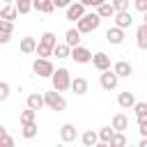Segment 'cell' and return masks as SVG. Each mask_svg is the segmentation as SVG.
<instances>
[{"mask_svg": "<svg viewBox=\"0 0 147 147\" xmlns=\"http://www.w3.org/2000/svg\"><path fill=\"white\" fill-rule=\"evenodd\" d=\"M14 32V21L0 18V34H11Z\"/></svg>", "mask_w": 147, "mask_h": 147, "instance_id": "32", "label": "cell"}, {"mask_svg": "<svg viewBox=\"0 0 147 147\" xmlns=\"http://www.w3.org/2000/svg\"><path fill=\"white\" fill-rule=\"evenodd\" d=\"M133 110H136V117L138 119H147V101H136L133 103Z\"/></svg>", "mask_w": 147, "mask_h": 147, "instance_id": "26", "label": "cell"}, {"mask_svg": "<svg viewBox=\"0 0 147 147\" xmlns=\"http://www.w3.org/2000/svg\"><path fill=\"white\" fill-rule=\"evenodd\" d=\"M80 142H83L85 147H94V145L99 142V133H96V131H92V129H87V131L80 136Z\"/></svg>", "mask_w": 147, "mask_h": 147, "instance_id": "21", "label": "cell"}, {"mask_svg": "<svg viewBox=\"0 0 147 147\" xmlns=\"http://www.w3.org/2000/svg\"><path fill=\"white\" fill-rule=\"evenodd\" d=\"M34 48H37V39H34V37H23V39H21V53H23V55L34 53Z\"/></svg>", "mask_w": 147, "mask_h": 147, "instance_id": "20", "label": "cell"}, {"mask_svg": "<svg viewBox=\"0 0 147 147\" xmlns=\"http://www.w3.org/2000/svg\"><path fill=\"white\" fill-rule=\"evenodd\" d=\"M96 14H99L101 18H110V16H115V7H113V2H101V5L96 7Z\"/></svg>", "mask_w": 147, "mask_h": 147, "instance_id": "22", "label": "cell"}, {"mask_svg": "<svg viewBox=\"0 0 147 147\" xmlns=\"http://www.w3.org/2000/svg\"><path fill=\"white\" fill-rule=\"evenodd\" d=\"M25 103H28V108H32V110H41V108H44V94H39V92L28 94Z\"/></svg>", "mask_w": 147, "mask_h": 147, "instance_id": "15", "label": "cell"}, {"mask_svg": "<svg viewBox=\"0 0 147 147\" xmlns=\"http://www.w3.org/2000/svg\"><path fill=\"white\" fill-rule=\"evenodd\" d=\"M32 9H37L41 14H51L55 9V5H53V0H32Z\"/></svg>", "mask_w": 147, "mask_h": 147, "instance_id": "19", "label": "cell"}, {"mask_svg": "<svg viewBox=\"0 0 147 147\" xmlns=\"http://www.w3.org/2000/svg\"><path fill=\"white\" fill-rule=\"evenodd\" d=\"M113 133H115L113 126H101V129H99V142H101V145H108L110 138H113Z\"/></svg>", "mask_w": 147, "mask_h": 147, "instance_id": "25", "label": "cell"}, {"mask_svg": "<svg viewBox=\"0 0 147 147\" xmlns=\"http://www.w3.org/2000/svg\"><path fill=\"white\" fill-rule=\"evenodd\" d=\"M142 14H145V21H142V23H147V11H142Z\"/></svg>", "mask_w": 147, "mask_h": 147, "instance_id": "44", "label": "cell"}, {"mask_svg": "<svg viewBox=\"0 0 147 147\" xmlns=\"http://www.w3.org/2000/svg\"><path fill=\"white\" fill-rule=\"evenodd\" d=\"M69 53H71V48H69L67 44H55V46H53V55H55L57 60H64V57H69Z\"/></svg>", "mask_w": 147, "mask_h": 147, "instance_id": "24", "label": "cell"}, {"mask_svg": "<svg viewBox=\"0 0 147 147\" xmlns=\"http://www.w3.org/2000/svg\"><path fill=\"white\" fill-rule=\"evenodd\" d=\"M64 9H67V18H69L71 23L78 21V18L85 14V5H83V2H71V5H67Z\"/></svg>", "mask_w": 147, "mask_h": 147, "instance_id": "7", "label": "cell"}, {"mask_svg": "<svg viewBox=\"0 0 147 147\" xmlns=\"http://www.w3.org/2000/svg\"><path fill=\"white\" fill-rule=\"evenodd\" d=\"M11 145H14V138H11V136L0 138V147H11Z\"/></svg>", "mask_w": 147, "mask_h": 147, "instance_id": "37", "label": "cell"}, {"mask_svg": "<svg viewBox=\"0 0 147 147\" xmlns=\"http://www.w3.org/2000/svg\"><path fill=\"white\" fill-rule=\"evenodd\" d=\"M34 136H37V124H34V122L23 124V138H25V140H30V138H34Z\"/></svg>", "mask_w": 147, "mask_h": 147, "instance_id": "31", "label": "cell"}, {"mask_svg": "<svg viewBox=\"0 0 147 147\" xmlns=\"http://www.w3.org/2000/svg\"><path fill=\"white\" fill-rule=\"evenodd\" d=\"M5 136H7V129H5L2 124H0V138H5Z\"/></svg>", "mask_w": 147, "mask_h": 147, "instance_id": "42", "label": "cell"}, {"mask_svg": "<svg viewBox=\"0 0 147 147\" xmlns=\"http://www.w3.org/2000/svg\"><path fill=\"white\" fill-rule=\"evenodd\" d=\"M53 5L55 7H67V5H71V0H53Z\"/></svg>", "mask_w": 147, "mask_h": 147, "instance_id": "40", "label": "cell"}, {"mask_svg": "<svg viewBox=\"0 0 147 147\" xmlns=\"http://www.w3.org/2000/svg\"><path fill=\"white\" fill-rule=\"evenodd\" d=\"M133 7L138 11H147V0H133Z\"/></svg>", "mask_w": 147, "mask_h": 147, "instance_id": "36", "label": "cell"}, {"mask_svg": "<svg viewBox=\"0 0 147 147\" xmlns=\"http://www.w3.org/2000/svg\"><path fill=\"white\" fill-rule=\"evenodd\" d=\"M0 18H7V21H16V18H18V9H16L14 5H5V7L0 9Z\"/></svg>", "mask_w": 147, "mask_h": 147, "instance_id": "23", "label": "cell"}, {"mask_svg": "<svg viewBox=\"0 0 147 147\" xmlns=\"http://www.w3.org/2000/svg\"><path fill=\"white\" fill-rule=\"evenodd\" d=\"M51 80H53V90H57V92H67V90L71 87V74H69V69H64V67L55 69V71L51 74Z\"/></svg>", "mask_w": 147, "mask_h": 147, "instance_id": "2", "label": "cell"}, {"mask_svg": "<svg viewBox=\"0 0 147 147\" xmlns=\"http://www.w3.org/2000/svg\"><path fill=\"white\" fill-rule=\"evenodd\" d=\"M113 71H115L119 78H129V76L133 74V67H131V62L119 60V62H115V64H113Z\"/></svg>", "mask_w": 147, "mask_h": 147, "instance_id": "11", "label": "cell"}, {"mask_svg": "<svg viewBox=\"0 0 147 147\" xmlns=\"http://www.w3.org/2000/svg\"><path fill=\"white\" fill-rule=\"evenodd\" d=\"M69 57H74V62H78V64H87V62H92V53H90L85 46H80V44L71 48Z\"/></svg>", "mask_w": 147, "mask_h": 147, "instance_id": "6", "label": "cell"}, {"mask_svg": "<svg viewBox=\"0 0 147 147\" xmlns=\"http://www.w3.org/2000/svg\"><path fill=\"white\" fill-rule=\"evenodd\" d=\"M78 2H83L85 7H99V5L106 2V0H78Z\"/></svg>", "mask_w": 147, "mask_h": 147, "instance_id": "39", "label": "cell"}, {"mask_svg": "<svg viewBox=\"0 0 147 147\" xmlns=\"http://www.w3.org/2000/svg\"><path fill=\"white\" fill-rule=\"evenodd\" d=\"M92 64H94L99 71L110 69V55H108V53H103V51H99V53H94V55H92Z\"/></svg>", "mask_w": 147, "mask_h": 147, "instance_id": "10", "label": "cell"}, {"mask_svg": "<svg viewBox=\"0 0 147 147\" xmlns=\"http://www.w3.org/2000/svg\"><path fill=\"white\" fill-rule=\"evenodd\" d=\"M41 44L55 46V44H57V41H55V34H53V32H44V34H41Z\"/></svg>", "mask_w": 147, "mask_h": 147, "instance_id": "34", "label": "cell"}, {"mask_svg": "<svg viewBox=\"0 0 147 147\" xmlns=\"http://www.w3.org/2000/svg\"><path fill=\"white\" fill-rule=\"evenodd\" d=\"M60 138H62V142H74V140L78 138V131L74 129V124H62V129H60Z\"/></svg>", "mask_w": 147, "mask_h": 147, "instance_id": "13", "label": "cell"}, {"mask_svg": "<svg viewBox=\"0 0 147 147\" xmlns=\"http://www.w3.org/2000/svg\"><path fill=\"white\" fill-rule=\"evenodd\" d=\"M140 147H147V138H142V140H140Z\"/></svg>", "mask_w": 147, "mask_h": 147, "instance_id": "43", "label": "cell"}, {"mask_svg": "<svg viewBox=\"0 0 147 147\" xmlns=\"http://www.w3.org/2000/svg\"><path fill=\"white\" fill-rule=\"evenodd\" d=\"M14 7L18 9V14H30V9H32V0H14Z\"/></svg>", "mask_w": 147, "mask_h": 147, "instance_id": "28", "label": "cell"}, {"mask_svg": "<svg viewBox=\"0 0 147 147\" xmlns=\"http://www.w3.org/2000/svg\"><path fill=\"white\" fill-rule=\"evenodd\" d=\"M64 44H67L69 48H74V46L80 44V32H78V28H69V30L64 32Z\"/></svg>", "mask_w": 147, "mask_h": 147, "instance_id": "14", "label": "cell"}, {"mask_svg": "<svg viewBox=\"0 0 147 147\" xmlns=\"http://www.w3.org/2000/svg\"><path fill=\"white\" fill-rule=\"evenodd\" d=\"M129 2L131 0H113V7H115V11H126L129 9Z\"/></svg>", "mask_w": 147, "mask_h": 147, "instance_id": "35", "label": "cell"}, {"mask_svg": "<svg viewBox=\"0 0 147 147\" xmlns=\"http://www.w3.org/2000/svg\"><path fill=\"white\" fill-rule=\"evenodd\" d=\"M76 23H78L76 28H78V32H80V34H90V32H94V30L101 25V16H99L96 11H90V14L85 11Z\"/></svg>", "mask_w": 147, "mask_h": 147, "instance_id": "1", "label": "cell"}, {"mask_svg": "<svg viewBox=\"0 0 147 147\" xmlns=\"http://www.w3.org/2000/svg\"><path fill=\"white\" fill-rule=\"evenodd\" d=\"M115 25L122 28V30L131 28V25H133V16H131V11H129V9H126V11H115Z\"/></svg>", "mask_w": 147, "mask_h": 147, "instance_id": "8", "label": "cell"}, {"mask_svg": "<svg viewBox=\"0 0 147 147\" xmlns=\"http://www.w3.org/2000/svg\"><path fill=\"white\" fill-rule=\"evenodd\" d=\"M99 83H101V87H103L106 92H110V90H115V87H117L119 76H117L113 69H103V71H101V76H99Z\"/></svg>", "mask_w": 147, "mask_h": 147, "instance_id": "5", "label": "cell"}, {"mask_svg": "<svg viewBox=\"0 0 147 147\" xmlns=\"http://www.w3.org/2000/svg\"><path fill=\"white\" fill-rule=\"evenodd\" d=\"M138 126H140V136L147 138V119H138Z\"/></svg>", "mask_w": 147, "mask_h": 147, "instance_id": "38", "label": "cell"}, {"mask_svg": "<svg viewBox=\"0 0 147 147\" xmlns=\"http://www.w3.org/2000/svg\"><path fill=\"white\" fill-rule=\"evenodd\" d=\"M133 103H136V96H133V92H119V96H117V106L119 108H124V110H129V108H133Z\"/></svg>", "mask_w": 147, "mask_h": 147, "instance_id": "12", "label": "cell"}, {"mask_svg": "<svg viewBox=\"0 0 147 147\" xmlns=\"http://www.w3.org/2000/svg\"><path fill=\"white\" fill-rule=\"evenodd\" d=\"M69 90H74V94H78V96H80V94H85V92H87V78H83V76L74 78Z\"/></svg>", "mask_w": 147, "mask_h": 147, "instance_id": "17", "label": "cell"}, {"mask_svg": "<svg viewBox=\"0 0 147 147\" xmlns=\"http://www.w3.org/2000/svg\"><path fill=\"white\" fill-rule=\"evenodd\" d=\"M9 92H11V87H9V83H5V80H0V101H7V99H9Z\"/></svg>", "mask_w": 147, "mask_h": 147, "instance_id": "33", "label": "cell"}, {"mask_svg": "<svg viewBox=\"0 0 147 147\" xmlns=\"http://www.w3.org/2000/svg\"><path fill=\"white\" fill-rule=\"evenodd\" d=\"M9 39H11V34H0V44H9Z\"/></svg>", "mask_w": 147, "mask_h": 147, "instance_id": "41", "label": "cell"}, {"mask_svg": "<svg viewBox=\"0 0 147 147\" xmlns=\"http://www.w3.org/2000/svg\"><path fill=\"white\" fill-rule=\"evenodd\" d=\"M34 117H37V110L25 108V110L21 113V124H30V122H34Z\"/></svg>", "mask_w": 147, "mask_h": 147, "instance_id": "30", "label": "cell"}, {"mask_svg": "<svg viewBox=\"0 0 147 147\" xmlns=\"http://www.w3.org/2000/svg\"><path fill=\"white\" fill-rule=\"evenodd\" d=\"M44 106H48V108L55 110V113H62V110L67 108V99L62 96V92L48 90V92H44Z\"/></svg>", "mask_w": 147, "mask_h": 147, "instance_id": "3", "label": "cell"}, {"mask_svg": "<svg viewBox=\"0 0 147 147\" xmlns=\"http://www.w3.org/2000/svg\"><path fill=\"white\" fill-rule=\"evenodd\" d=\"M32 71H34L39 78H51V74L55 71V67H53V62H51L48 57H37V60L32 62Z\"/></svg>", "mask_w": 147, "mask_h": 147, "instance_id": "4", "label": "cell"}, {"mask_svg": "<svg viewBox=\"0 0 147 147\" xmlns=\"http://www.w3.org/2000/svg\"><path fill=\"white\" fill-rule=\"evenodd\" d=\"M108 145H113V147H122V145H126V136H124V131H115Z\"/></svg>", "mask_w": 147, "mask_h": 147, "instance_id": "27", "label": "cell"}, {"mask_svg": "<svg viewBox=\"0 0 147 147\" xmlns=\"http://www.w3.org/2000/svg\"><path fill=\"white\" fill-rule=\"evenodd\" d=\"M106 41H110V44L119 46V44L124 41V30H122V28H117V25L108 28V30H106Z\"/></svg>", "mask_w": 147, "mask_h": 147, "instance_id": "9", "label": "cell"}, {"mask_svg": "<svg viewBox=\"0 0 147 147\" xmlns=\"http://www.w3.org/2000/svg\"><path fill=\"white\" fill-rule=\"evenodd\" d=\"M34 53L39 55V57H51L53 55V46H46V44H37V48H34Z\"/></svg>", "mask_w": 147, "mask_h": 147, "instance_id": "29", "label": "cell"}, {"mask_svg": "<svg viewBox=\"0 0 147 147\" xmlns=\"http://www.w3.org/2000/svg\"><path fill=\"white\" fill-rule=\"evenodd\" d=\"M136 44H138V48L147 51V23L138 25V30H136Z\"/></svg>", "mask_w": 147, "mask_h": 147, "instance_id": "16", "label": "cell"}, {"mask_svg": "<svg viewBox=\"0 0 147 147\" xmlns=\"http://www.w3.org/2000/svg\"><path fill=\"white\" fill-rule=\"evenodd\" d=\"M115 131H126L129 129V117L124 115V113H117L115 117H113V124H110Z\"/></svg>", "mask_w": 147, "mask_h": 147, "instance_id": "18", "label": "cell"}]
</instances>
